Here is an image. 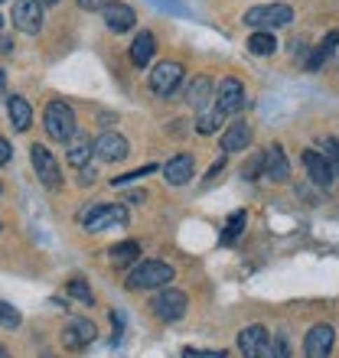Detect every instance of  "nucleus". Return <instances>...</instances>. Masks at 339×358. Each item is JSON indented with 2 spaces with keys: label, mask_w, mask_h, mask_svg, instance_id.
Listing matches in <instances>:
<instances>
[{
  "label": "nucleus",
  "mask_w": 339,
  "mask_h": 358,
  "mask_svg": "<svg viewBox=\"0 0 339 358\" xmlns=\"http://www.w3.org/2000/svg\"><path fill=\"white\" fill-rule=\"evenodd\" d=\"M43 127H46L49 141L69 143L72 137H76V131H78V121H76L72 104H66V101H49L46 111H43Z\"/></svg>",
  "instance_id": "obj_1"
},
{
  "label": "nucleus",
  "mask_w": 339,
  "mask_h": 358,
  "mask_svg": "<svg viewBox=\"0 0 339 358\" xmlns=\"http://www.w3.org/2000/svg\"><path fill=\"white\" fill-rule=\"evenodd\" d=\"M173 277H177V271L167 261H141L127 273V287L131 290H163V287H170Z\"/></svg>",
  "instance_id": "obj_2"
},
{
  "label": "nucleus",
  "mask_w": 339,
  "mask_h": 358,
  "mask_svg": "<svg viewBox=\"0 0 339 358\" xmlns=\"http://www.w3.org/2000/svg\"><path fill=\"white\" fill-rule=\"evenodd\" d=\"M293 20V10L287 3H258V7L245 10V27L258 29V33H274L277 27H287Z\"/></svg>",
  "instance_id": "obj_3"
},
{
  "label": "nucleus",
  "mask_w": 339,
  "mask_h": 358,
  "mask_svg": "<svg viewBox=\"0 0 339 358\" xmlns=\"http://www.w3.org/2000/svg\"><path fill=\"white\" fill-rule=\"evenodd\" d=\"M186 306H189V296L183 290H177V287H163L151 303L153 316L160 322H179L186 316Z\"/></svg>",
  "instance_id": "obj_4"
},
{
  "label": "nucleus",
  "mask_w": 339,
  "mask_h": 358,
  "mask_svg": "<svg viewBox=\"0 0 339 358\" xmlns=\"http://www.w3.org/2000/svg\"><path fill=\"white\" fill-rule=\"evenodd\" d=\"M127 222V208L124 206H108V202H98V206L85 208L82 212V225L85 231H108V228H118Z\"/></svg>",
  "instance_id": "obj_5"
},
{
  "label": "nucleus",
  "mask_w": 339,
  "mask_h": 358,
  "mask_svg": "<svg viewBox=\"0 0 339 358\" xmlns=\"http://www.w3.org/2000/svg\"><path fill=\"white\" fill-rule=\"evenodd\" d=\"M29 163H33V170H36L39 182H43L46 189H53V192H59V189H62V170H59L56 157H53L43 143H33V147H29Z\"/></svg>",
  "instance_id": "obj_6"
},
{
  "label": "nucleus",
  "mask_w": 339,
  "mask_h": 358,
  "mask_svg": "<svg viewBox=\"0 0 339 358\" xmlns=\"http://www.w3.org/2000/svg\"><path fill=\"white\" fill-rule=\"evenodd\" d=\"M43 0H17L13 3V27L20 29V33H27V36H36L39 29H43Z\"/></svg>",
  "instance_id": "obj_7"
},
{
  "label": "nucleus",
  "mask_w": 339,
  "mask_h": 358,
  "mask_svg": "<svg viewBox=\"0 0 339 358\" xmlns=\"http://www.w3.org/2000/svg\"><path fill=\"white\" fill-rule=\"evenodd\" d=\"M333 345H336V329L330 322H317L307 339H303V355L307 358H330L333 355Z\"/></svg>",
  "instance_id": "obj_8"
},
{
  "label": "nucleus",
  "mask_w": 339,
  "mask_h": 358,
  "mask_svg": "<svg viewBox=\"0 0 339 358\" xmlns=\"http://www.w3.org/2000/svg\"><path fill=\"white\" fill-rule=\"evenodd\" d=\"M183 62H160V66L151 72V92L160 94V98H170V94L179 88V82H183Z\"/></svg>",
  "instance_id": "obj_9"
},
{
  "label": "nucleus",
  "mask_w": 339,
  "mask_h": 358,
  "mask_svg": "<svg viewBox=\"0 0 339 358\" xmlns=\"http://www.w3.org/2000/svg\"><path fill=\"white\" fill-rule=\"evenodd\" d=\"M216 111L228 114H238L245 108V85L238 82V78H222V85L216 88V104H212Z\"/></svg>",
  "instance_id": "obj_10"
},
{
  "label": "nucleus",
  "mask_w": 339,
  "mask_h": 358,
  "mask_svg": "<svg viewBox=\"0 0 339 358\" xmlns=\"http://www.w3.org/2000/svg\"><path fill=\"white\" fill-rule=\"evenodd\" d=\"M268 342H271V336H268V329H264L261 322H251V326H245V329L238 332V352H242V358H264Z\"/></svg>",
  "instance_id": "obj_11"
},
{
  "label": "nucleus",
  "mask_w": 339,
  "mask_h": 358,
  "mask_svg": "<svg viewBox=\"0 0 339 358\" xmlns=\"http://www.w3.org/2000/svg\"><path fill=\"white\" fill-rule=\"evenodd\" d=\"M102 17H104V27L111 29V33H118V36L137 27V13H134V7L121 3V0H111V3L102 10Z\"/></svg>",
  "instance_id": "obj_12"
},
{
  "label": "nucleus",
  "mask_w": 339,
  "mask_h": 358,
  "mask_svg": "<svg viewBox=\"0 0 339 358\" xmlns=\"http://www.w3.org/2000/svg\"><path fill=\"white\" fill-rule=\"evenodd\" d=\"M127 153H131L127 141H124L121 134H114V131L102 134V137L95 141V157H98V160H104V163H121Z\"/></svg>",
  "instance_id": "obj_13"
},
{
  "label": "nucleus",
  "mask_w": 339,
  "mask_h": 358,
  "mask_svg": "<svg viewBox=\"0 0 339 358\" xmlns=\"http://www.w3.org/2000/svg\"><path fill=\"white\" fill-rule=\"evenodd\" d=\"M196 173V160L189 157V153H177V157H170L163 163V179H167L170 186H186L189 179Z\"/></svg>",
  "instance_id": "obj_14"
},
{
  "label": "nucleus",
  "mask_w": 339,
  "mask_h": 358,
  "mask_svg": "<svg viewBox=\"0 0 339 358\" xmlns=\"http://www.w3.org/2000/svg\"><path fill=\"white\" fill-rule=\"evenodd\" d=\"M303 166H307V176H310L317 186H333L336 170H333V163L326 160L320 150H303Z\"/></svg>",
  "instance_id": "obj_15"
},
{
  "label": "nucleus",
  "mask_w": 339,
  "mask_h": 358,
  "mask_svg": "<svg viewBox=\"0 0 339 358\" xmlns=\"http://www.w3.org/2000/svg\"><path fill=\"white\" fill-rule=\"evenodd\" d=\"M264 176L271 182H287L291 179V163H287V153H284L281 143H271L264 150Z\"/></svg>",
  "instance_id": "obj_16"
},
{
  "label": "nucleus",
  "mask_w": 339,
  "mask_h": 358,
  "mask_svg": "<svg viewBox=\"0 0 339 358\" xmlns=\"http://www.w3.org/2000/svg\"><path fill=\"white\" fill-rule=\"evenodd\" d=\"M92 342H95V322H88V320H72L62 329V345L72 352H82Z\"/></svg>",
  "instance_id": "obj_17"
},
{
  "label": "nucleus",
  "mask_w": 339,
  "mask_h": 358,
  "mask_svg": "<svg viewBox=\"0 0 339 358\" xmlns=\"http://www.w3.org/2000/svg\"><path fill=\"white\" fill-rule=\"evenodd\" d=\"M254 141V131L248 121H232L222 134V150L226 153H238V150H248Z\"/></svg>",
  "instance_id": "obj_18"
},
{
  "label": "nucleus",
  "mask_w": 339,
  "mask_h": 358,
  "mask_svg": "<svg viewBox=\"0 0 339 358\" xmlns=\"http://www.w3.org/2000/svg\"><path fill=\"white\" fill-rule=\"evenodd\" d=\"M66 147H69V150H66V163H69V166H76V170H85V166H88V160H92V153H95L92 137H85V134H76V137H72Z\"/></svg>",
  "instance_id": "obj_19"
},
{
  "label": "nucleus",
  "mask_w": 339,
  "mask_h": 358,
  "mask_svg": "<svg viewBox=\"0 0 339 358\" xmlns=\"http://www.w3.org/2000/svg\"><path fill=\"white\" fill-rule=\"evenodd\" d=\"M153 52H157V36H153L151 29H144V33H137L131 43V62L137 69H147L151 66Z\"/></svg>",
  "instance_id": "obj_20"
},
{
  "label": "nucleus",
  "mask_w": 339,
  "mask_h": 358,
  "mask_svg": "<svg viewBox=\"0 0 339 358\" xmlns=\"http://www.w3.org/2000/svg\"><path fill=\"white\" fill-rule=\"evenodd\" d=\"M7 114H10V124H13V131H29L33 127V108H29L27 98H20V94H13V98H7Z\"/></svg>",
  "instance_id": "obj_21"
},
{
  "label": "nucleus",
  "mask_w": 339,
  "mask_h": 358,
  "mask_svg": "<svg viewBox=\"0 0 339 358\" xmlns=\"http://www.w3.org/2000/svg\"><path fill=\"white\" fill-rule=\"evenodd\" d=\"M336 46H339V29H330V33H326V39H323L320 46L313 49V56L307 59V72H320L323 62L336 52Z\"/></svg>",
  "instance_id": "obj_22"
},
{
  "label": "nucleus",
  "mask_w": 339,
  "mask_h": 358,
  "mask_svg": "<svg viewBox=\"0 0 339 358\" xmlns=\"http://www.w3.org/2000/svg\"><path fill=\"white\" fill-rule=\"evenodd\" d=\"M216 94H212V82H209L206 76H199L193 85H189V92H186V101L196 108V111H206L209 108V101H212Z\"/></svg>",
  "instance_id": "obj_23"
},
{
  "label": "nucleus",
  "mask_w": 339,
  "mask_h": 358,
  "mask_svg": "<svg viewBox=\"0 0 339 358\" xmlns=\"http://www.w3.org/2000/svg\"><path fill=\"white\" fill-rule=\"evenodd\" d=\"M274 49H277L274 33H251V36H248V52H251V56H271Z\"/></svg>",
  "instance_id": "obj_24"
},
{
  "label": "nucleus",
  "mask_w": 339,
  "mask_h": 358,
  "mask_svg": "<svg viewBox=\"0 0 339 358\" xmlns=\"http://www.w3.org/2000/svg\"><path fill=\"white\" fill-rule=\"evenodd\" d=\"M248 225V212L245 208H238V212H232L226 222V231H222V245H232L238 235H242V228Z\"/></svg>",
  "instance_id": "obj_25"
},
{
  "label": "nucleus",
  "mask_w": 339,
  "mask_h": 358,
  "mask_svg": "<svg viewBox=\"0 0 339 358\" xmlns=\"http://www.w3.org/2000/svg\"><path fill=\"white\" fill-rule=\"evenodd\" d=\"M108 255H111L114 264H131V261H137V255H141V241H121V245H114Z\"/></svg>",
  "instance_id": "obj_26"
},
{
  "label": "nucleus",
  "mask_w": 339,
  "mask_h": 358,
  "mask_svg": "<svg viewBox=\"0 0 339 358\" xmlns=\"http://www.w3.org/2000/svg\"><path fill=\"white\" fill-rule=\"evenodd\" d=\"M226 121V114L216 111V108H206V111H199V121H196V131L199 134H216Z\"/></svg>",
  "instance_id": "obj_27"
},
{
  "label": "nucleus",
  "mask_w": 339,
  "mask_h": 358,
  "mask_svg": "<svg viewBox=\"0 0 339 358\" xmlns=\"http://www.w3.org/2000/svg\"><path fill=\"white\" fill-rule=\"evenodd\" d=\"M66 293L69 296H76L78 303H85V306H92L95 303V293H92V287L82 280V277H72V280L66 283Z\"/></svg>",
  "instance_id": "obj_28"
},
{
  "label": "nucleus",
  "mask_w": 339,
  "mask_h": 358,
  "mask_svg": "<svg viewBox=\"0 0 339 358\" xmlns=\"http://www.w3.org/2000/svg\"><path fill=\"white\" fill-rule=\"evenodd\" d=\"M264 176V150H254L251 160H245V166H242V179H258Z\"/></svg>",
  "instance_id": "obj_29"
},
{
  "label": "nucleus",
  "mask_w": 339,
  "mask_h": 358,
  "mask_svg": "<svg viewBox=\"0 0 339 358\" xmlns=\"http://www.w3.org/2000/svg\"><path fill=\"white\" fill-rule=\"evenodd\" d=\"M268 358H291V342H287V336L284 332H277L271 342H268V352H264Z\"/></svg>",
  "instance_id": "obj_30"
},
{
  "label": "nucleus",
  "mask_w": 339,
  "mask_h": 358,
  "mask_svg": "<svg viewBox=\"0 0 339 358\" xmlns=\"http://www.w3.org/2000/svg\"><path fill=\"white\" fill-rule=\"evenodd\" d=\"M20 322H23V316H20L17 306H10L7 300H0V326H4V329H17Z\"/></svg>",
  "instance_id": "obj_31"
},
{
  "label": "nucleus",
  "mask_w": 339,
  "mask_h": 358,
  "mask_svg": "<svg viewBox=\"0 0 339 358\" xmlns=\"http://www.w3.org/2000/svg\"><path fill=\"white\" fill-rule=\"evenodd\" d=\"M320 153L333 163V170L339 173V141H336V137H323V141H320Z\"/></svg>",
  "instance_id": "obj_32"
},
{
  "label": "nucleus",
  "mask_w": 339,
  "mask_h": 358,
  "mask_svg": "<svg viewBox=\"0 0 339 358\" xmlns=\"http://www.w3.org/2000/svg\"><path fill=\"white\" fill-rule=\"evenodd\" d=\"M153 170H157V166H153V163H151V166H144V170H134V173H127V176H118V179H111V186H114V189H118V186H124V182H131V179L151 176V173H153Z\"/></svg>",
  "instance_id": "obj_33"
},
{
  "label": "nucleus",
  "mask_w": 339,
  "mask_h": 358,
  "mask_svg": "<svg viewBox=\"0 0 339 358\" xmlns=\"http://www.w3.org/2000/svg\"><path fill=\"white\" fill-rule=\"evenodd\" d=\"M13 160V147L7 143V137H0V166H7Z\"/></svg>",
  "instance_id": "obj_34"
},
{
  "label": "nucleus",
  "mask_w": 339,
  "mask_h": 358,
  "mask_svg": "<svg viewBox=\"0 0 339 358\" xmlns=\"http://www.w3.org/2000/svg\"><path fill=\"white\" fill-rule=\"evenodd\" d=\"M183 358H226V352H196V349H186Z\"/></svg>",
  "instance_id": "obj_35"
},
{
  "label": "nucleus",
  "mask_w": 339,
  "mask_h": 358,
  "mask_svg": "<svg viewBox=\"0 0 339 358\" xmlns=\"http://www.w3.org/2000/svg\"><path fill=\"white\" fill-rule=\"evenodd\" d=\"M76 3H78L82 10H104L108 3H111V0H76Z\"/></svg>",
  "instance_id": "obj_36"
},
{
  "label": "nucleus",
  "mask_w": 339,
  "mask_h": 358,
  "mask_svg": "<svg viewBox=\"0 0 339 358\" xmlns=\"http://www.w3.org/2000/svg\"><path fill=\"white\" fill-rule=\"evenodd\" d=\"M78 182H82V186H88V182H95V170H88V166H85V170H82V176H78Z\"/></svg>",
  "instance_id": "obj_37"
},
{
  "label": "nucleus",
  "mask_w": 339,
  "mask_h": 358,
  "mask_svg": "<svg viewBox=\"0 0 339 358\" xmlns=\"http://www.w3.org/2000/svg\"><path fill=\"white\" fill-rule=\"evenodd\" d=\"M0 52H4V56L13 52V39H0Z\"/></svg>",
  "instance_id": "obj_38"
},
{
  "label": "nucleus",
  "mask_w": 339,
  "mask_h": 358,
  "mask_svg": "<svg viewBox=\"0 0 339 358\" xmlns=\"http://www.w3.org/2000/svg\"><path fill=\"white\" fill-rule=\"evenodd\" d=\"M4 88H7V72L0 69V92H4Z\"/></svg>",
  "instance_id": "obj_39"
},
{
  "label": "nucleus",
  "mask_w": 339,
  "mask_h": 358,
  "mask_svg": "<svg viewBox=\"0 0 339 358\" xmlns=\"http://www.w3.org/2000/svg\"><path fill=\"white\" fill-rule=\"evenodd\" d=\"M0 358H10V352H7V345H0Z\"/></svg>",
  "instance_id": "obj_40"
},
{
  "label": "nucleus",
  "mask_w": 339,
  "mask_h": 358,
  "mask_svg": "<svg viewBox=\"0 0 339 358\" xmlns=\"http://www.w3.org/2000/svg\"><path fill=\"white\" fill-rule=\"evenodd\" d=\"M43 3H59V0H43Z\"/></svg>",
  "instance_id": "obj_41"
},
{
  "label": "nucleus",
  "mask_w": 339,
  "mask_h": 358,
  "mask_svg": "<svg viewBox=\"0 0 339 358\" xmlns=\"http://www.w3.org/2000/svg\"><path fill=\"white\" fill-rule=\"evenodd\" d=\"M0 29H4V17H0Z\"/></svg>",
  "instance_id": "obj_42"
},
{
  "label": "nucleus",
  "mask_w": 339,
  "mask_h": 358,
  "mask_svg": "<svg viewBox=\"0 0 339 358\" xmlns=\"http://www.w3.org/2000/svg\"><path fill=\"white\" fill-rule=\"evenodd\" d=\"M0 231H4V222H0Z\"/></svg>",
  "instance_id": "obj_43"
},
{
  "label": "nucleus",
  "mask_w": 339,
  "mask_h": 358,
  "mask_svg": "<svg viewBox=\"0 0 339 358\" xmlns=\"http://www.w3.org/2000/svg\"><path fill=\"white\" fill-rule=\"evenodd\" d=\"M0 192H4V186H0Z\"/></svg>",
  "instance_id": "obj_44"
},
{
  "label": "nucleus",
  "mask_w": 339,
  "mask_h": 358,
  "mask_svg": "<svg viewBox=\"0 0 339 358\" xmlns=\"http://www.w3.org/2000/svg\"><path fill=\"white\" fill-rule=\"evenodd\" d=\"M0 3H4V0H0Z\"/></svg>",
  "instance_id": "obj_45"
}]
</instances>
